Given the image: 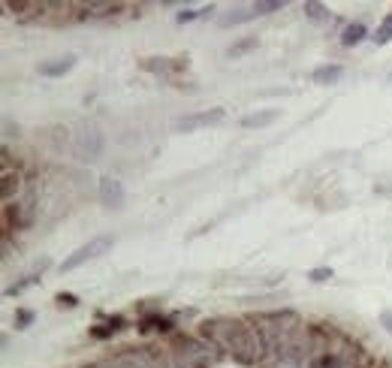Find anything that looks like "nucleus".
<instances>
[{
  "instance_id": "1",
  "label": "nucleus",
  "mask_w": 392,
  "mask_h": 368,
  "mask_svg": "<svg viewBox=\"0 0 392 368\" xmlns=\"http://www.w3.org/2000/svg\"><path fill=\"white\" fill-rule=\"evenodd\" d=\"M253 323H257L262 347L275 353L281 362L302 368L305 360L311 356V351H314L311 332H308V326H302V320H299V314H293V311H269V314H257Z\"/></svg>"
},
{
  "instance_id": "2",
  "label": "nucleus",
  "mask_w": 392,
  "mask_h": 368,
  "mask_svg": "<svg viewBox=\"0 0 392 368\" xmlns=\"http://www.w3.org/2000/svg\"><path fill=\"white\" fill-rule=\"evenodd\" d=\"M203 335L212 347L226 351L242 365H253L262 356V351H266L257 326H248L244 320H233V317L208 320V323H203Z\"/></svg>"
},
{
  "instance_id": "3",
  "label": "nucleus",
  "mask_w": 392,
  "mask_h": 368,
  "mask_svg": "<svg viewBox=\"0 0 392 368\" xmlns=\"http://www.w3.org/2000/svg\"><path fill=\"white\" fill-rule=\"evenodd\" d=\"M112 242H115L112 236H97V238H91L88 245H81L79 251H72L67 260L61 263V269H63V272H72V269H79V266H85L88 260H97L100 254H106L109 247H112Z\"/></svg>"
},
{
  "instance_id": "4",
  "label": "nucleus",
  "mask_w": 392,
  "mask_h": 368,
  "mask_svg": "<svg viewBox=\"0 0 392 368\" xmlns=\"http://www.w3.org/2000/svg\"><path fill=\"white\" fill-rule=\"evenodd\" d=\"M226 118V112L221 106L217 109H205V112H194V115H185L175 121V130H185V133H194L199 127H212V124H221Z\"/></svg>"
},
{
  "instance_id": "5",
  "label": "nucleus",
  "mask_w": 392,
  "mask_h": 368,
  "mask_svg": "<svg viewBox=\"0 0 392 368\" xmlns=\"http://www.w3.org/2000/svg\"><path fill=\"white\" fill-rule=\"evenodd\" d=\"M100 202L106 208H124V184L103 176L100 178Z\"/></svg>"
},
{
  "instance_id": "6",
  "label": "nucleus",
  "mask_w": 392,
  "mask_h": 368,
  "mask_svg": "<svg viewBox=\"0 0 392 368\" xmlns=\"http://www.w3.org/2000/svg\"><path fill=\"white\" fill-rule=\"evenodd\" d=\"M76 154L81 160H97L103 154V133H97V130L81 133V139L76 142Z\"/></svg>"
},
{
  "instance_id": "7",
  "label": "nucleus",
  "mask_w": 392,
  "mask_h": 368,
  "mask_svg": "<svg viewBox=\"0 0 392 368\" xmlns=\"http://www.w3.org/2000/svg\"><path fill=\"white\" fill-rule=\"evenodd\" d=\"M76 67V54H63V58H54V61H45L40 63V76H49V79H61Z\"/></svg>"
},
{
  "instance_id": "8",
  "label": "nucleus",
  "mask_w": 392,
  "mask_h": 368,
  "mask_svg": "<svg viewBox=\"0 0 392 368\" xmlns=\"http://www.w3.org/2000/svg\"><path fill=\"white\" fill-rule=\"evenodd\" d=\"M341 76H344L341 63H323V67L314 70V82H317V85H338Z\"/></svg>"
},
{
  "instance_id": "9",
  "label": "nucleus",
  "mask_w": 392,
  "mask_h": 368,
  "mask_svg": "<svg viewBox=\"0 0 392 368\" xmlns=\"http://www.w3.org/2000/svg\"><path fill=\"white\" fill-rule=\"evenodd\" d=\"M366 24L362 22H353V24H347L344 27V33H341V45H347V49H353V45H359L362 40H366Z\"/></svg>"
},
{
  "instance_id": "10",
  "label": "nucleus",
  "mask_w": 392,
  "mask_h": 368,
  "mask_svg": "<svg viewBox=\"0 0 392 368\" xmlns=\"http://www.w3.org/2000/svg\"><path fill=\"white\" fill-rule=\"evenodd\" d=\"M278 121V112L275 109H269V112H253V115H244L242 118V127H248V130H253V127H269Z\"/></svg>"
},
{
  "instance_id": "11",
  "label": "nucleus",
  "mask_w": 392,
  "mask_h": 368,
  "mask_svg": "<svg viewBox=\"0 0 392 368\" xmlns=\"http://www.w3.org/2000/svg\"><path fill=\"white\" fill-rule=\"evenodd\" d=\"M251 18H257V13H253V6H248V9H233L230 15H224V18H221V27H235V24L251 22Z\"/></svg>"
},
{
  "instance_id": "12",
  "label": "nucleus",
  "mask_w": 392,
  "mask_h": 368,
  "mask_svg": "<svg viewBox=\"0 0 392 368\" xmlns=\"http://www.w3.org/2000/svg\"><path fill=\"white\" fill-rule=\"evenodd\" d=\"M185 63L181 61H172V58H148L145 61V70H154V72H172V70H181Z\"/></svg>"
},
{
  "instance_id": "13",
  "label": "nucleus",
  "mask_w": 392,
  "mask_h": 368,
  "mask_svg": "<svg viewBox=\"0 0 392 368\" xmlns=\"http://www.w3.org/2000/svg\"><path fill=\"white\" fill-rule=\"evenodd\" d=\"M389 40H392V13L384 15V22H380L377 31L371 33V43H375V45H386Z\"/></svg>"
},
{
  "instance_id": "14",
  "label": "nucleus",
  "mask_w": 392,
  "mask_h": 368,
  "mask_svg": "<svg viewBox=\"0 0 392 368\" xmlns=\"http://www.w3.org/2000/svg\"><path fill=\"white\" fill-rule=\"evenodd\" d=\"M121 329H124V317H109V320H106V326L91 329V335H94V338H109V335L121 332Z\"/></svg>"
},
{
  "instance_id": "15",
  "label": "nucleus",
  "mask_w": 392,
  "mask_h": 368,
  "mask_svg": "<svg viewBox=\"0 0 392 368\" xmlns=\"http://www.w3.org/2000/svg\"><path fill=\"white\" fill-rule=\"evenodd\" d=\"M139 329H142V332H151V329H157V332H169L172 320H166V317H145Z\"/></svg>"
},
{
  "instance_id": "16",
  "label": "nucleus",
  "mask_w": 392,
  "mask_h": 368,
  "mask_svg": "<svg viewBox=\"0 0 392 368\" xmlns=\"http://www.w3.org/2000/svg\"><path fill=\"white\" fill-rule=\"evenodd\" d=\"M251 49H257V36H248V40L230 45V49H226V54H230V58H242V54H248Z\"/></svg>"
},
{
  "instance_id": "17",
  "label": "nucleus",
  "mask_w": 392,
  "mask_h": 368,
  "mask_svg": "<svg viewBox=\"0 0 392 368\" xmlns=\"http://www.w3.org/2000/svg\"><path fill=\"white\" fill-rule=\"evenodd\" d=\"M33 284H40V275H27V278L13 284V287H6V296H18V293H24L27 287H33Z\"/></svg>"
},
{
  "instance_id": "18",
  "label": "nucleus",
  "mask_w": 392,
  "mask_h": 368,
  "mask_svg": "<svg viewBox=\"0 0 392 368\" xmlns=\"http://www.w3.org/2000/svg\"><path fill=\"white\" fill-rule=\"evenodd\" d=\"M284 6H287L284 0H260V3H253V13L266 15V13H278V9H284Z\"/></svg>"
},
{
  "instance_id": "19",
  "label": "nucleus",
  "mask_w": 392,
  "mask_h": 368,
  "mask_svg": "<svg viewBox=\"0 0 392 368\" xmlns=\"http://www.w3.org/2000/svg\"><path fill=\"white\" fill-rule=\"evenodd\" d=\"M33 320H36V314H33L31 308H18L15 317H13V323H15V329H27V326L33 323Z\"/></svg>"
},
{
  "instance_id": "20",
  "label": "nucleus",
  "mask_w": 392,
  "mask_h": 368,
  "mask_svg": "<svg viewBox=\"0 0 392 368\" xmlns=\"http://www.w3.org/2000/svg\"><path fill=\"white\" fill-rule=\"evenodd\" d=\"M118 9H121L118 3H88L85 13L88 15H109V13H118Z\"/></svg>"
},
{
  "instance_id": "21",
  "label": "nucleus",
  "mask_w": 392,
  "mask_h": 368,
  "mask_svg": "<svg viewBox=\"0 0 392 368\" xmlns=\"http://www.w3.org/2000/svg\"><path fill=\"white\" fill-rule=\"evenodd\" d=\"M205 13H212V6H205V9H181V13L175 15V22L178 24H187V22H194V18L205 15Z\"/></svg>"
},
{
  "instance_id": "22",
  "label": "nucleus",
  "mask_w": 392,
  "mask_h": 368,
  "mask_svg": "<svg viewBox=\"0 0 392 368\" xmlns=\"http://www.w3.org/2000/svg\"><path fill=\"white\" fill-rule=\"evenodd\" d=\"M305 15L314 18V22H323V18H329V9L323 3H305Z\"/></svg>"
},
{
  "instance_id": "23",
  "label": "nucleus",
  "mask_w": 392,
  "mask_h": 368,
  "mask_svg": "<svg viewBox=\"0 0 392 368\" xmlns=\"http://www.w3.org/2000/svg\"><path fill=\"white\" fill-rule=\"evenodd\" d=\"M13 190H18V176L6 172L3 176V199H13Z\"/></svg>"
},
{
  "instance_id": "24",
  "label": "nucleus",
  "mask_w": 392,
  "mask_h": 368,
  "mask_svg": "<svg viewBox=\"0 0 392 368\" xmlns=\"http://www.w3.org/2000/svg\"><path fill=\"white\" fill-rule=\"evenodd\" d=\"M308 278H311L314 284H323V281H329V278H332V269L320 266V269H311V272H308Z\"/></svg>"
},
{
  "instance_id": "25",
  "label": "nucleus",
  "mask_w": 392,
  "mask_h": 368,
  "mask_svg": "<svg viewBox=\"0 0 392 368\" xmlns=\"http://www.w3.org/2000/svg\"><path fill=\"white\" fill-rule=\"evenodd\" d=\"M58 305H61V308H76L79 299L72 296V293H58Z\"/></svg>"
},
{
  "instance_id": "26",
  "label": "nucleus",
  "mask_w": 392,
  "mask_h": 368,
  "mask_svg": "<svg viewBox=\"0 0 392 368\" xmlns=\"http://www.w3.org/2000/svg\"><path fill=\"white\" fill-rule=\"evenodd\" d=\"M380 323L386 326V332H392V311H384V314H380Z\"/></svg>"
}]
</instances>
